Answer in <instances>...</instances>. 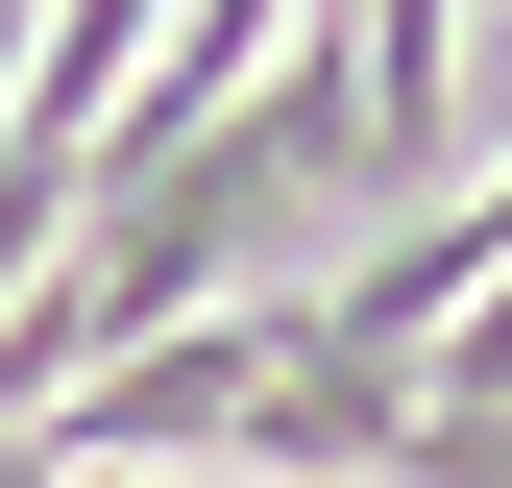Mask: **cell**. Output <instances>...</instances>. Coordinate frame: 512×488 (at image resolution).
<instances>
[{
    "instance_id": "obj_1",
    "label": "cell",
    "mask_w": 512,
    "mask_h": 488,
    "mask_svg": "<svg viewBox=\"0 0 512 488\" xmlns=\"http://www.w3.org/2000/svg\"><path fill=\"white\" fill-rule=\"evenodd\" d=\"M391 488H512V415H391Z\"/></svg>"
}]
</instances>
